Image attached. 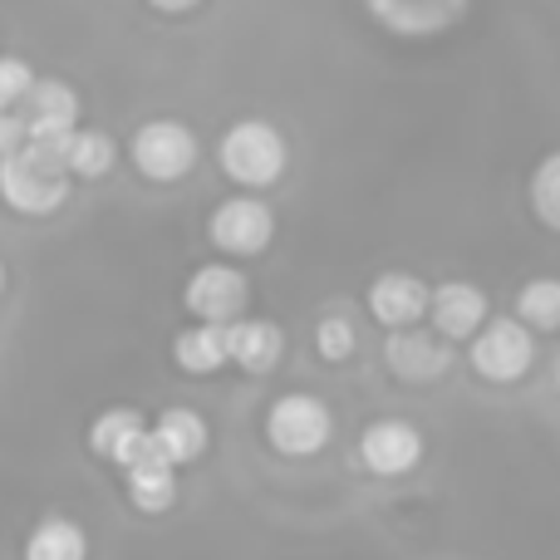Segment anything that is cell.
Returning a JSON list of instances; mask_svg holds the SVG:
<instances>
[{"label": "cell", "instance_id": "obj_3", "mask_svg": "<svg viewBox=\"0 0 560 560\" xmlns=\"http://www.w3.org/2000/svg\"><path fill=\"white\" fill-rule=\"evenodd\" d=\"M467 359H472V369L487 384H516L536 364V335L516 315H487V325L472 335Z\"/></svg>", "mask_w": 560, "mask_h": 560}, {"label": "cell", "instance_id": "obj_27", "mask_svg": "<svg viewBox=\"0 0 560 560\" xmlns=\"http://www.w3.org/2000/svg\"><path fill=\"white\" fill-rule=\"evenodd\" d=\"M0 290H5V266H0Z\"/></svg>", "mask_w": 560, "mask_h": 560}, {"label": "cell", "instance_id": "obj_6", "mask_svg": "<svg viewBox=\"0 0 560 560\" xmlns=\"http://www.w3.org/2000/svg\"><path fill=\"white\" fill-rule=\"evenodd\" d=\"M246 300H252V280L242 266L226 261H207L187 276L183 285V305L192 319H212V325H232L246 315Z\"/></svg>", "mask_w": 560, "mask_h": 560}, {"label": "cell", "instance_id": "obj_14", "mask_svg": "<svg viewBox=\"0 0 560 560\" xmlns=\"http://www.w3.org/2000/svg\"><path fill=\"white\" fill-rule=\"evenodd\" d=\"M124 487H128V502H133L138 512L158 516L177 502V467L153 447V453H143L138 463L124 467Z\"/></svg>", "mask_w": 560, "mask_h": 560}, {"label": "cell", "instance_id": "obj_15", "mask_svg": "<svg viewBox=\"0 0 560 560\" xmlns=\"http://www.w3.org/2000/svg\"><path fill=\"white\" fill-rule=\"evenodd\" d=\"M226 339H232V364H242L246 374H266V369L280 364L285 354V335L271 319H232L226 325Z\"/></svg>", "mask_w": 560, "mask_h": 560}, {"label": "cell", "instance_id": "obj_1", "mask_svg": "<svg viewBox=\"0 0 560 560\" xmlns=\"http://www.w3.org/2000/svg\"><path fill=\"white\" fill-rule=\"evenodd\" d=\"M69 183H74L69 167L35 143H25V148L0 158V202L25 212V217H49L55 207H65Z\"/></svg>", "mask_w": 560, "mask_h": 560}, {"label": "cell", "instance_id": "obj_10", "mask_svg": "<svg viewBox=\"0 0 560 560\" xmlns=\"http://www.w3.org/2000/svg\"><path fill=\"white\" fill-rule=\"evenodd\" d=\"M487 290L472 285V280H443V285L433 290V300H428V319H433V329L443 339H472L477 329L487 325Z\"/></svg>", "mask_w": 560, "mask_h": 560}, {"label": "cell", "instance_id": "obj_12", "mask_svg": "<svg viewBox=\"0 0 560 560\" xmlns=\"http://www.w3.org/2000/svg\"><path fill=\"white\" fill-rule=\"evenodd\" d=\"M89 447H94L104 463L128 467L143 453H153L158 443H153V428L143 423L138 408H108V413H98V423L89 428Z\"/></svg>", "mask_w": 560, "mask_h": 560}, {"label": "cell", "instance_id": "obj_20", "mask_svg": "<svg viewBox=\"0 0 560 560\" xmlns=\"http://www.w3.org/2000/svg\"><path fill=\"white\" fill-rule=\"evenodd\" d=\"M516 319H526L532 329H560V280L536 276L516 295Z\"/></svg>", "mask_w": 560, "mask_h": 560}, {"label": "cell", "instance_id": "obj_8", "mask_svg": "<svg viewBox=\"0 0 560 560\" xmlns=\"http://www.w3.org/2000/svg\"><path fill=\"white\" fill-rule=\"evenodd\" d=\"M453 339H443L438 329H388L384 339V359L388 369H394V378H404V384H438V378L447 374V364H453Z\"/></svg>", "mask_w": 560, "mask_h": 560}, {"label": "cell", "instance_id": "obj_23", "mask_svg": "<svg viewBox=\"0 0 560 560\" xmlns=\"http://www.w3.org/2000/svg\"><path fill=\"white\" fill-rule=\"evenodd\" d=\"M30 89H35V69L15 55L0 59V108H20Z\"/></svg>", "mask_w": 560, "mask_h": 560}, {"label": "cell", "instance_id": "obj_25", "mask_svg": "<svg viewBox=\"0 0 560 560\" xmlns=\"http://www.w3.org/2000/svg\"><path fill=\"white\" fill-rule=\"evenodd\" d=\"M153 10H163V15H183V10H192V5H202V0H148Z\"/></svg>", "mask_w": 560, "mask_h": 560}, {"label": "cell", "instance_id": "obj_13", "mask_svg": "<svg viewBox=\"0 0 560 560\" xmlns=\"http://www.w3.org/2000/svg\"><path fill=\"white\" fill-rule=\"evenodd\" d=\"M20 114L30 124V138H69L79 128V94L65 79H35Z\"/></svg>", "mask_w": 560, "mask_h": 560}, {"label": "cell", "instance_id": "obj_18", "mask_svg": "<svg viewBox=\"0 0 560 560\" xmlns=\"http://www.w3.org/2000/svg\"><path fill=\"white\" fill-rule=\"evenodd\" d=\"M25 560H89V536L69 516H45L30 526L25 536Z\"/></svg>", "mask_w": 560, "mask_h": 560}, {"label": "cell", "instance_id": "obj_16", "mask_svg": "<svg viewBox=\"0 0 560 560\" xmlns=\"http://www.w3.org/2000/svg\"><path fill=\"white\" fill-rule=\"evenodd\" d=\"M173 359L187 369V374L207 378L217 369L232 364V339H226V325H212V319H192V325L177 335Z\"/></svg>", "mask_w": 560, "mask_h": 560}, {"label": "cell", "instance_id": "obj_4", "mask_svg": "<svg viewBox=\"0 0 560 560\" xmlns=\"http://www.w3.org/2000/svg\"><path fill=\"white\" fill-rule=\"evenodd\" d=\"M335 433V413L315 394H280L266 413V443L280 457H315Z\"/></svg>", "mask_w": 560, "mask_h": 560}, {"label": "cell", "instance_id": "obj_2", "mask_svg": "<svg viewBox=\"0 0 560 560\" xmlns=\"http://www.w3.org/2000/svg\"><path fill=\"white\" fill-rule=\"evenodd\" d=\"M217 163H222V173L232 177L236 187H252L256 192V187L280 183V173H285V163H290V148L276 124H266V118H242V124H232L222 133Z\"/></svg>", "mask_w": 560, "mask_h": 560}, {"label": "cell", "instance_id": "obj_7", "mask_svg": "<svg viewBox=\"0 0 560 560\" xmlns=\"http://www.w3.org/2000/svg\"><path fill=\"white\" fill-rule=\"evenodd\" d=\"M207 236H212L217 252L226 256H256L271 246L276 236V212L252 192H236L226 202L212 207V222H207Z\"/></svg>", "mask_w": 560, "mask_h": 560}, {"label": "cell", "instance_id": "obj_26", "mask_svg": "<svg viewBox=\"0 0 560 560\" xmlns=\"http://www.w3.org/2000/svg\"><path fill=\"white\" fill-rule=\"evenodd\" d=\"M556 388H560V349H556Z\"/></svg>", "mask_w": 560, "mask_h": 560}, {"label": "cell", "instance_id": "obj_22", "mask_svg": "<svg viewBox=\"0 0 560 560\" xmlns=\"http://www.w3.org/2000/svg\"><path fill=\"white\" fill-rule=\"evenodd\" d=\"M354 345H359V335H354V325H349V319H339V315L319 319V329H315L319 359H349V354H354Z\"/></svg>", "mask_w": 560, "mask_h": 560}, {"label": "cell", "instance_id": "obj_24", "mask_svg": "<svg viewBox=\"0 0 560 560\" xmlns=\"http://www.w3.org/2000/svg\"><path fill=\"white\" fill-rule=\"evenodd\" d=\"M25 143H30L25 114H20V108H0V158L15 153V148H25Z\"/></svg>", "mask_w": 560, "mask_h": 560}, {"label": "cell", "instance_id": "obj_5", "mask_svg": "<svg viewBox=\"0 0 560 560\" xmlns=\"http://www.w3.org/2000/svg\"><path fill=\"white\" fill-rule=\"evenodd\" d=\"M128 158H133V167L148 183H177L197 163V133L187 124H177V118H148L133 133V143H128Z\"/></svg>", "mask_w": 560, "mask_h": 560}, {"label": "cell", "instance_id": "obj_9", "mask_svg": "<svg viewBox=\"0 0 560 560\" xmlns=\"http://www.w3.org/2000/svg\"><path fill=\"white\" fill-rule=\"evenodd\" d=\"M359 463L374 477H408L423 463V433L404 418H378L359 438Z\"/></svg>", "mask_w": 560, "mask_h": 560}, {"label": "cell", "instance_id": "obj_11", "mask_svg": "<svg viewBox=\"0 0 560 560\" xmlns=\"http://www.w3.org/2000/svg\"><path fill=\"white\" fill-rule=\"evenodd\" d=\"M428 300H433V285H423L413 271H384L369 285V315L384 329H408L428 315Z\"/></svg>", "mask_w": 560, "mask_h": 560}, {"label": "cell", "instance_id": "obj_19", "mask_svg": "<svg viewBox=\"0 0 560 560\" xmlns=\"http://www.w3.org/2000/svg\"><path fill=\"white\" fill-rule=\"evenodd\" d=\"M114 158H118V148L104 128H74V133H69V148H65L69 177H84V183L89 177H104L108 167H114Z\"/></svg>", "mask_w": 560, "mask_h": 560}, {"label": "cell", "instance_id": "obj_21", "mask_svg": "<svg viewBox=\"0 0 560 560\" xmlns=\"http://www.w3.org/2000/svg\"><path fill=\"white\" fill-rule=\"evenodd\" d=\"M532 212L541 217V226L560 232V153L541 158V167L532 173Z\"/></svg>", "mask_w": 560, "mask_h": 560}, {"label": "cell", "instance_id": "obj_17", "mask_svg": "<svg viewBox=\"0 0 560 560\" xmlns=\"http://www.w3.org/2000/svg\"><path fill=\"white\" fill-rule=\"evenodd\" d=\"M153 443L173 467H187L207 453L212 433H207L202 413H192V408H167V413L153 423Z\"/></svg>", "mask_w": 560, "mask_h": 560}]
</instances>
